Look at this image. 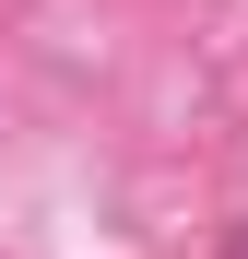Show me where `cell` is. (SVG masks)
<instances>
[{"label":"cell","mask_w":248,"mask_h":259,"mask_svg":"<svg viewBox=\"0 0 248 259\" xmlns=\"http://www.w3.org/2000/svg\"><path fill=\"white\" fill-rule=\"evenodd\" d=\"M225 259H248V224H236V247H225Z\"/></svg>","instance_id":"6da1fadb"}]
</instances>
